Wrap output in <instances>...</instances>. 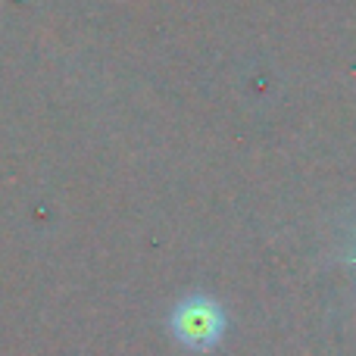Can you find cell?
<instances>
[{
    "label": "cell",
    "instance_id": "6da1fadb",
    "mask_svg": "<svg viewBox=\"0 0 356 356\" xmlns=\"http://www.w3.org/2000/svg\"><path fill=\"white\" fill-rule=\"evenodd\" d=\"M222 328H225V316L216 303L203 300V297H194V300L181 303L175 313V334L184 341V344L197 347H213L216 341L222 338Z\"/></svg>",
    "mask_w": 356,
    "mask_h": 356
}]
</instances>
